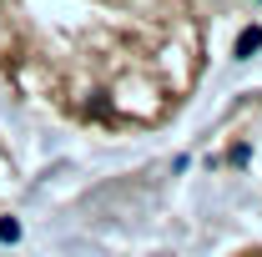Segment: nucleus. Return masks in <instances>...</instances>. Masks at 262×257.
I'll list each match as a JSON object with an SVG mask.
<instances>
[{"instance_id": "2", "label": "nucleus", "mask_w": 262, "mask_h": 257, "mask_svg": "<svg viewBox=\"0 0 262 257\" xmlns=\"http://www.w3.org/2000/svg\"><path fill=\"white\" fill-rule=\"evenodd\" d=\"M232 257H262V247H242V252H232Z\"/></svg>"}, {"instance_id": "3", "label": "nucleus", "mask_w": 262, "mask_h": 257, "mask_svg": "<svg viewBox=\"0 0 262 257\" xmlns=\"http://www.w3.org/2000/svg\"><path fill=\"white\" fill-rule=\"evenodd\" d=\"M5 172H10V166H5V146H0V177H5Z\"/></svg>"}, {"instance_id": "1", "label": "nucleus", "mask_w": 262, "mask_h": 257, "mask_svg": "<svg viewBox=\"0 0 262 257\" xmlns=\"http://www.w3.org/2000/svg\"><path fill=\"white\" fill-rule=\"evenodd\" d=\"M202 71L207 26L192 0H0V81L71 126L162 131Z\"/></svg>"}]
</instances>
